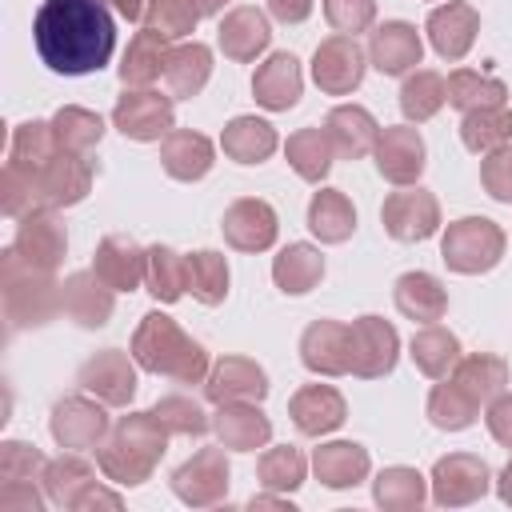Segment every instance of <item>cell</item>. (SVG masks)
Wrapping results in <instances>:
<instances>
[{"label":"cell","mask_w":512,"mask_h":512,"mask_svg":"<svg viewBox=\"0 0 512 512\" xmlns=\"http://www.w3.org/2000/svg\"><path fill=\"white\" fill-rule=\"evenodd\" d=\"M160 164L172 180H204L216 164V148L204 132H192V128H172L164 140H160Z\"/></svg>","instance_id":"cell-28"},{"label":"cell","mask_w":512,"mask_h":512,"mask_svg":"<svg viewBox=\"0 0 512 512\" xmlns=\"http://www.w3.org/2000/svg\"><path fill=\"white\" fill-rule=\"evenodd\" d=\"M44 456L36 444H24V440H4L0 444V484L8 480H40L44 476Z\"/></svg>","instance_id":"cell-53"},{"label":"cell","mask_w":512,"mask_h":512,"mask_svg":"<svg viewBox=\"0 0 512 512\" xmlns=\"http://www.w3.org/2000/svg\"><path fill=\"white\" fill-rule=\"evenodd\" d=\"M112 304H116V292L92 268L72 272L60 284V312L68 320H76L80 328H104L112 316Z\"/></svg>","instance_id":"cell-23"},{"label":"cell","mask_w":512,"mask_h":512,"mask_svg":"<svg viewBox=\"0 0 512 512\" xmlns=\"http://www.w3.org/2000/svg\"><path fill=\"white\" fill-rule=\"evenodd\" d=\"M276 144H280L276 128L260 116H232L220 132V148L236 164H264L276 152Z\"/></svg>","instance_id":"cell-32"},{"label":"cell","mask_w":512,"mask_h":512,"mask_svg":"<svg viewBox=\"0 0 512 512\" xmlns=\"http://www.w3.org/2000/svg\"><path fill=\"white\" fill-rule=\"evenodd\" d=\"M212 76V48L200 44V40H184V44H172L168 52V64H164V80H168V92L180 96V100H192L204 92Z\"/></svg>","instance_id":"cell-34"},{"label":"cell","mask_w":512,"mask_h":512,"mask_svg":"<svg viewBox=\"0 0 512 512\" xmlns=\"http://www.w3.org/2000/svg\"><path fill=\"white\" fill-rule=\"evenodd\" d=\"M136 368H140L136 356H128L120 348H104V352H96V356H88L80 364L76 384L84 392H92L96 400H104L108 408H128L132 396H136V388H140Z\"/></svg>","instance_id":"cell-11"},{"label":"cell","mask_w":512,"mask_h":512,"mask_svg":"<svg viewBox=\"0 0 512 512\" xmlns=\"http://www.w3.org/2000/svg\"><path fill=\"white\" fill-rule=\"evenodd\" d=\"M248 508H252V512H256V508H280V512H292V500H288L284 492H268V488H264V496H252V500H248Z\"/></svg>","instance_id":"cell-61"},{"label":"cell","mask_w":512,"mask_h":512,"mask_svg":"<svg viewBox=\"0 0 512 512\" xmlns=\"http://www.w3.org/2000/svg\"><path fill=\"white\" fill-rule=\"evenodd\" d=\"M452 380H456L476 404H488L492 396H500V392L508 388V360H504V356H492V352H468V356L456 360Z\"/></svg>","instance_id":"cell-39"},{"label":"cell","mask_w":512,"mask_h":512,"mask_svg":"<svg viewBox=\"0 0 512 512\" xmlns=\"http://www.w3.org/2000/svg\"><path fill=\"white\" fill-rule=\"evenodd\" d=\"M0 204H4V216L20 220L24 212L40 208L36 204V180L32 172L16 168V164H4V176H0Z\"/></svg>","instance_id":"cell-55"},{"label":"cell","mask_w":512,"mask_h":512,"mask_svg":"<svg viewBox=\"0 0 512 512\" xmlns=\"http://www.w3.org/2000/svg\"><path fill=\"white\" fill-rule=\"evenodd\" d=\"M484 424H488V432H492V440H496V444L512 448V392H508V388H504L500 396H492V400H488Z\"/></svg>","instance_id":"cell-58"},{"label":"cell","mask_w":512,"mask_h":512,"mask_svg":"<svg viewBox=\"0 0 512 512\" xmlns=\"http://www.w3.org/2000/svg\"><path fill=\"white\" fill-rule=\"evenodd\" d=\"M504 228L488 216H460L444 228L440 236V260L460 272V276H480V272H492L504 256Z\"/></svg>","instance_id":"cell-5"},{"label":"cell","mask_w":512,"mask_h":512,"mask_svg":"<svg viewBox=\"0 0 512 512\" xmlns=\"http://www.w3.org/2000/svg\"><path fill=\"white\" fill-rule=\"evenodd\" d=\"M476 416H480V404H476L452 376H444V380L428 392V420H432L440 432H464V428L476 424Z\"/></svg>","instance_id":"cell-47"},{"label":"cell","mask_w":512,"mask_h":512,"mask_svg":"<svg viewBox=\"0 0 512 512\" xmlns=\"http://www.w3.org/2000/svg\"><path fill=\"white\" fill-rule=\"evenodd\" d=\"M300 364L316 376L352 372V332L340 320H312L300 336Z\"/></svg>","instance_id":"cell-18"},{"label":"cell","mask_w":512,"mask_h":512,"mask_svg":"<svg viewBox=\"0 0 512 512\" xmlns=\"http://www.w3.org/2000/svg\"><path fill=\"white\" fill-rule=\"evenodd\" d=\"M216 44H220V52L232 64H252L272 44V24H268V16L260 8L240 4V8L224 12L220 32H216Z\"/></svg>","instance_id":"cell-24"},{"label":"cell","mask_w":512,"mask_h":512,"mask_svg":"<svg viewBox=\"0 0 512 512\" xmlns=\"http://www.w3.org/2000/svg\"><path fill=\"white\" fill-rule=\"evenodd\" d=\"M424 56V40L408 20H384L368 40V64L384 76H408Z\"/></svg>","instance_id":"cell-21"},{"label":"cell","mask_w":512,"mask_h":512,"mask_svg":"<svg viewBox=\"0 0 512 512\" xmlns=\"http://www.w3.org/2000/svg\"><path fill=\"white\" fill-rule=\"evenodd\" d=\"M228 484H232V468H228V456H224V444L220 448H200L192 452L176 472H172V492L180 504L188 508H212L228 496Z\"/></svg>","instance_id":"cell-7"},{"label":"cell","mask_w":512,"mask_h":512,"mask_svg":"<svg viewBox=\"0 0 512 512\" xmlns=\"http://www.w3.org/2000/svg\"><path fill=\"white\" fill-rule=\"evenodd\" d=\"M272 280L284 296H304L324 280V256L316 244H284L272 256Z\"/></svg>","instance_id":"cell-33"},{"label":"cell","mask_w":512,"mask_h":512,"mask_svg":"<svg viewBox=\"0 0 512 512\" xmlns=\"http://www.w3.org/2000/svg\"><path fill=\"white\" fill-rule=\"evenodd\" d=\"M364 72H368V52L360 48L356 36H340L336 32V36L320 40L316 52H312V80H316V88L324 96H348V92H356L360 80H364Z\"/></svg>","instance_id":"cell-10"},{"label":"cell","mask_w":512,"mask_h":512,"mask_svg":"<svg viewBox=\"0 0 512 512\" xmlns=\"http://www.w3.org/2000/svg\"><path fill=\"white\" fill-rule=\"evenodd\" d=\"M492 488V472L480 456L472 452H448L432 464V476H428V496L432 504L440 508H464V504H476L484 492Z\"/></svg>","instance_id":"cell-6"},{"label":"cell","mask_w":512,"mask_h":512,"mask_svg":"<svg viewBox=\"0 0 512 512\" xmlns=\"http://www.w3.org/2000/svg\"><path fill=\"white\" fill-rule=\"evenodd\" d=\"M444 88H448V104H452L456 112L508 104V88H504V80L484 76V72H476V68H456V72L444 80Z\"/></svg>","instance_id":"cell-48"},{"label":"cell","mask_w":512,"mask_h":512,"mask_svg":"<svg viewBox=\"0 0 512 512\" xmlns=\"http://www.w3.org/2000/svg\"><path fill=\"white\" fill-rule=\"evenodd\" d=\"M220 232L224 240L236 248V252H268L276 244V232H280V220H276V208L260 196H240L224 208V220H220Z\"/></svg>","instance_id":"cell-16"},{"label":"cell","mask_w":512,"mask_h":512,"mask_svg":"<svg viewBox=\"0 0 512 512\" xmlns=\"http://www.w3.org/2000/svg\"><path fill=\"white\" fill-rule=\"evenodd\" d=\"M392 300H396L400 316L420 320V324H436L448 312V292L432 272H404L392 288Z\"/></svg>","instance_id":"cell-35"},{"label":"cell","mask_w":512,"mask_h":512,"mask_svg":"<svg viewBox=\"0 0 512 512\" xmlns=\"http://www.w3.org/2000/svg\"><path fill=\"white\" fill-rule=\"evenodd\" d=\"M368 468H372L368 448L356 444V440H328V444H320V448L312 452V472H316V480H320L324 488H336V492L356 488L360 480H368Z\"/></svg>","instance_id":"cell-30"},{"label":"cell","mask_w":512,"mask_h":512,"mask_svg":"<svg viewBox=\"0 0 512 512\" xmlns=\"http://www.w3.org/2000/svg\"><path fill=\"white\" fill-rule=\"evenodd\" d=\"M0 288H4V316L12 332L44 328L60 312L56 276L44 268H32L12 244L0 252Z\"/></svg>","instance_id":"cell-4"},{"label":"cell","mask_w":512,"mask_h":512,"mask_svg":"<svg viewBox=\"0 0 512 512\" xmlns=\"http://www.w3.org/2000/svg\"><path fill=\"white\" fill-rule=\"evenodd\" d=\"M324 132H328V140H332V148H336L340 160H360L380 140L376 116L368 108H360V104H336L324 116Z\"/></svg>","instance_id":"cell-29"},{"label":"cell","mask_w":512,"mask_h":512,"mask_svg":"<svg viewBox=\"0 0 512 512\" xmlns=\"http://www.w3.org/2000/svg\"><path fill=\"white\" fill-rule=\"evenodd\" d=\"M380 224L392 240H404V244H416V240H428L436 236L440 228V200L428 192V188H400L384 200L380 208Z\"/></svg>","instance_id":"cell-12"},{"label":"cell","mask_w":512,"mask_h":512,"mask_svg":"<svg viewBox=\"0 0 512 512\" xmlns=\"http://www.w3.org/2000/svg\"><path fill=\"white\" fill-rule=\"evenodd\" d=\"M284 156L292 164V172L308 184H320L328 172H332V160H336V148L328 140L324 128H296L288 140H284Z\"/></svg>","instance_id":"cell-38"},{"label":"cell","mask_w":512,"mask_h":512,"mask_svg":"<svg viewBox=\"0 0 512 512\" xmlns=\"http://www.w3.org/2000/svg\"><path fill=\"white\" fill-rule=\"evenodd\" d=\"M268 12L280 24H304L312 16V0H268Z\"/></svg>","instance_id":"cell-60"},{"label":"cell","mask_w":512,"mask_h":512,"mask_svg":"<svg viewBox=\"0 0 512 512\" xmlns=\"http://www.w3.org/2000/svg\"><path fill=\"white\" fill-rule=\"evenodd\" d=\"M52 132H56V144L60 152H92L104 136V120L92 112V108H80V104H64L56 108L52 116Z\"/></svg>","instance_id":"cell-49"},{"label":"cell","mask_w":512,"mask_h":512,"mask_svg":"<svg viewBox=\"0 0 512 512\" xmlns=\"http://www.w3.org/2000/svg\"><path fill=\"white\" fill-rule=\"evenodd\" d=\"M320 4H324V20L340 36H360L376 24V0H320Z\"/></svg>","instance_id":"cell-54"},{"label":"cell","mask_w":512,"mask_h":512,"mask_svg":"<svg viewBox=\"0 0 512 512\" xmlns=\"http://www.w3.org/2000/svg\"><path fill=\"white\" fill-rule=\"evenodd\" d=\"M496 496L512 508V460H508V464L500 468V476H496Z\"/></svg>","instance_id":"cell-62"},{"label":"cell","mask_w":512,"mask_h":512,"mask_svg":"<svg viewBox=\"0 0 512 512\" xmlns=\"http://www.w3.org/2000/svg\"><path fill=\"white\" fill-rule=\"evenodd\" d=\"M228 280H232V272H228V260H224L220 252L200 248V252L188 256V292H192L204 308L224 304V296H228Z\"/></svg>","instance_id":"cell-50"},{"label":"cell","mask_w":512,"mask_h":512,"mask_svg":"<svg viewBox=\"0 0 512 512\" xmlns=\"http://www.w3.org/2000/svg\"><path fill=\"white\" fill-rule=\"evenodd\" d=\"M152 416L164 424L168 436H204L212 428L208 412L196 400H188V396H160L152 404Z\"/></svg>","instance_id":"cell-52"},{"label":"cell","mask_w":512,"mask_h":512,"mask_svg":"<svg viewBox=\"0 0 512 512\" xmlns=\"http://www.w3.org/2000/svg\"><path fill=\"white\" fill-rule=\"evenodd\" d=\"M204 396L212 404H236V400H264L268 396V372L248 356H220L208 368Z\"/></svg>","instance_id":"cell-20"},{"label":"cell","mask_w":512,"mask_h":512,"mask_svg":"<svg viewBox=\"0 0 512 512\" xmlns=\"http://www.w3.org/2000/svg\"><path fill=\"white\" fill-rule=\"evenodd\" d=\"M164 448H168V432L152 416V408L148 412H128L100 440L96 464H100L104 480H112L120 488H136V484H144L156 472Z\"/></svg>","instance_id":"cell-3"},{"label":"cell","mask_w":512,"mask_h":512,"mask_svg":"<svg viewBox=\"0 0 512 512\" xmlns=\"http://www.w3.org/2000/svg\"><path fill=\"white\" fill-rule=\"evenodd\" d=\"M92 272L112 292H136L148 272V248H140L132 236H104L92 252Z\"/></svg>","instance_id":"cell-22"},{"label":"cell","mask_w":512,"mask_h":512,"mask_svg":"<svg viewBox=\"0 0 512 512\" xmlns=\"http://www.w3.org/2000/svg\"><path fill=\"white\" fill-rule=\"evenodd\" d=\"M372 500L384 512H416L428 500V480L408 464H392L372 480Z\"/></svg>","instance_id":"cell-42"},{"label":"cell","mask_w":512,"mask_h":512,"mask_svg":"<svg viewBox=\"0 0 512 512\" xmlns=\"http://www.w3.org/2000/svg\"><path fill=\"white\" fill-rule=\"evenodd\" d=\"M108 404L104 400H88V396H64L52 404L48 416V432L60 448L68 452H96L100 440L108 436Z\"/></svg>","instance_id":"cell-9"},{"label":"cell","mask_w":512,"mask_h":512,"mask_svg":"<svg viewBox=\"0 0 512 512\" xmlns=\"http://www.w3.org/2000/svg\"><path fill=\"white\" fill-rule=\"evenodd\" d=\"M256 476H260V488H268V492H296L304 480H308V460H304V452L300 448H292V444H276V448H268L264 456H260V464H256Z\"/></svg>","instance_id":"cell-51"},{"label":"cell","mask_w":512,"mask_h":512,"mask_svg":"<svg viewBox=\"0 0 512 512\" xmlns=\"http://www.w3.org/2000/svg\"><path fill=\"white\" fill-rule=\"evenodd\" d=\"M460 140L476 156H488V152L504 148L512 140V108L508 104H492V108L464 112L460 116Z\"/></svg>","instance_id":"cell-41"},{"label":"cell","mask_w":512,"mask_h":512,"mask_svg":"<svg viewBox=\"0 0 512 512\" xmlns=\"http://www.w3.org/2000/svg\"><path fill=\"white\" fill-rule=\"evenodd\" d=\"M372 156H376V172L388 184L408 188V184L420 180L428 148H424V136L412 124H388V128H380V140H376Z\"/></svg>","instance_id":"cell-14"},{"label":"cell","mask_w":512,"mask_h":512,"mask_svg":"<svg viewBox=\"0 0 512 512\" xmlns=\"http://www.w3.org/2000/svg\"><path fill=\"white\" fill-rule=\"evenodd\" d=\"M448 104V88H444V76L432 72V68H412L400 84V112L408 124H424L432 120L440 108Z\"/></svg>","instance_id":"cell-43"},{"label":"cell","mask_w":512,"mask_h":512,"mask_svg":"<svg viewBox=\"0 0 512 512\" xmlns=\"http://www.w3.org/2000/svg\"><path fill=\"white\" fill-rule=\"evenodd\" d=\"M12 248L32 264V268H44V272H56L64 264V252H68V232L64 224L56 220L52 208H32L16 220V236H12Z\"/></svg>","instance_id":"cell-17"},{"label":"cell","mask_w":512,"mask_h":512,"mask_svg":"<svg viewBox=\"0 0 512 512\" xmlns=\"http://www.w3.org/2000/svg\"><path fill=\"white\" fill-rule=\"evenodd\" d=\"M56 152H60V144H56L52 120H24V124L12 128V140H8V164L24 168V172H40Z\"/></svg>","instance_id":"cell-46"},{"label":"cell","mask_w":512,"mask_h":512,"mask_svg":"<svg viewBox=\"0 0 512 512\" xmlns=\"http://www.w3.org/2000/svg\"><path fill=\"white\" fill-rule=\"evenodd\" d=\"M32 40L52 72L88 76L116 52V16L104 0H44L32 20Z\"/></svg>","instance_id":"cell-1"},{"label":"cell","mask_w":512,"mask_h":512,"mask_svg":"<svg viewBox=\"0 0 512 512\" xmlns=\"http://www.w3.org/2000/svg\"><path fill=\"white\" fill-rule=\"evenodd\" d=\"M288 416L304 436H328L348 420V404L332 384H304L288 400Z\"/></svg>","instance_id":"cell-25"},{"label":"cell","mask_w":512,"mask_h":512,"mask_svg":"<svg viewBox=\"0 0 512 512\" xmlns=\"http://www.w3.org/2000/svg\"><path fill=\"white\" fill-rule=\"evenodd\" d=\"M480 184H484V192H488L492 200L512 204V148H508V144L484 156V164H480Z\"/></svg>","instance_id":"cell-56"},{"label":"cell","mask_w":512,"mask_h":512,"mask_svg":"<svg viewBox=\"0 0 512 512\" xmlns=\"http://www.w3.org/2000/svg\"><path fill=\"white\" fill-rule=\"evenodd\" d=\"M132 356L144 372L152 376H168L176 384H204L208 380V352L200 340H192L172 316H164L160 308L144 312L136 332H132Z\"/></svg>","instance_id":"cell-2"},{"label":"cell","mask_w":512,"mask_h":512,"mask_svg":"<svg viewBox=\"0 0 512 512\" xmlns=\"http://www.w3.org/2000/svg\"><path fill=\"white\" fill-rule=\"evenodd\" d=\"M300 92H304V72H300V60L292 52H272L256 68V76H252V96L268 112L296 108L300 104Z\"/></svg>","instance_id":"cell-26"},{"label":"cell","mask_w":512,"mask_h":512,"mask_svg":"<svg viewBox=\"0 0 512 512\" xmlns=\"http://www.w3.org/2000/svg\"><path fill=\"white\" fill-rule=\"evenodd\" d=\"M144 288L160 300V304H176L188 292V256H180L168 244H152L148 248V272H144Z\"/></svg>","instance_id":"cell-44"},{"label":"cell","mask_w":512,"mask_h":512,"mask_svg":"<svg viewBox=\"0 0 512 512\" xmlns=\"http://www.w3.org/2000/svg\"><path fill=\"white\" fill-rule=\"evenodd\" d=\"M124 500H120V492H112V488H104V484H88L80 496H76V504H72V512H88V508H120Z\"/></svg>","instance_id":"cell-59"},{"label":"cell","mask_w":512,"mask_h":512,"mask_svg":"<svg viewBox=\"0 0 512 512\" xmlns=\"http://www.w3.org/2000/svg\"><path fill=\"white\" fill-rule=\"evenodd\" d=\"M32 180L40 208H72L92 192V164L80 152H56L40 172H32Z\"/></svg>","instance_id":"cell-15"},{"label":"cell","mask_w":512,"mask_h":512,"mask_svg":"<svg viewBox=\"0 0 512 512\" xmlns=\"http://www.w3.org/2000/svg\"><path fill=\"white\" fill-rule=\"evenodd\" d=\"M92 480H96L92 464H88V460H80L76 452H64V456L48 460V464H44V476H40L44 496H48V504H56V508H72V504H76V496H80Z\"/></svg>","instance_id":"cell-45"},{"label":"cell","mask_w":512,"mask_h":512,"mask_svg":"<svg viewBox=\"0 0 512 512\" xmlns=\"http://www.w3.org/2000/svg\"><path fill=\"white\" fill-rule=\"evenodd\" d=\"M112 128H120V136H128L136 144L164 140L176 128L172 96H160L152 88H124V96L112 108Z\"/></svg>","instance_id":"cell-8"},{"label":"cell","mask_w":512,"mask_h":512,"mask_svg":"<svg viewBox=\"0 0 512 512\" xmlns=\"http://www.w3.org/2000/svg\"><path fill=\"white\" fill-rule=\"evenodd\" d=\"M44 504H48V496L36 492L32 480H8V484H0V508L4 512H40Z\"/></svg>","instance_id":"cell-57"},{"label":"cell","mask_w":512,"mask_h":512,"mask_svg":"<svg viewBox=\"0 0 512 512\" xmlns=\"http://www.w3.org/2000/svg\"><path fill=\"white\" fill-rule=\"evenodd\" d=\"M352 332V376L380 380L400 360V336L384 316H360L348 324Z\"/></svg>","instance_id":"cell-13"},{"label":"cell","mask_w":512,"mask_h":512,"mask_svg":"<svg viewBox=\"0 0 512 512\" xmlns=\"http://www.w3.org/2000/svg\"><path fill=\"white\" fill-rule=\"evenodd\" d=\"M424 32H428V44L436 48V56L456 64V60H464V56L472 52V44H476L480 12H476L472 4H464V0H448V4H440V8L428 12Z\"/></svg>","instance_id":"cell-19"},{"label":"cell","mask_w":512,"mask_h":512,"mask_svg":"<svg viewBox=\"0 0 512 512\" xmlns=\"http://www.w3.org/2000/svg\"><path fill=\"white\" fill-rule=\"evenodd\" d=\"M168 52H172L168 36L156 32V28H148V24H140V32L128 40L124 60H120L124 88H148L152 80H160L164 76V64H168Z\"/></svg>","instance_id":"cell-31"},{"label":"cell","mask_w":512,"mask_h":512,"mask_svg":"<svg viewBox=\"0 0 512 512\" xmlns=\"http://www.w3.org/2000/svg\"><path fill=\"white\" fill-rule=\"evenodd\" d=\"M228 0H148L144 8V24L164 32L168 40H180V36H192V28L204 20V16H216L224 12Z\"/></svg>","instance_id":"cell-37"},{"label":"cell","mask_w":512,"mask_h":512,"mask_svg":"<svg viewBox=\"0 0 512 512\" xmlns=\"http://www.w3.org/2000/svg\"><path fill=\"white\" fill-rule=\"evenodd\" d=\"M308 228L320 244H344L356 232V208L340 188H320L308 200Z\"/></svg>","instance_id":"cell-36"},{"label":"cell","mask_w":512,"mask_h":512,"mask_svg":"<svg viewBox=\"0 0 512 512\" xmlns=\"http://www.w3.org/2000/svg\"><path fill=\"white\" fill-rule=\"evenodd\" d=\"M408 356H412V364H416L424 376L444 380V376H452V368H456V360H460L464 352H460L456 332H448V328H440V324H424V328L412 336Z\"/></svg>","instance_id":"cell-40"},{"label":"cell","mask_w":512,"mask_h":512,"mask_svg":"<svg viewBox=\"0 0 512 512\" xmlns=\"http://www.w3.org/2000/svg\"><path fill=\"white\" fill-rule=\"evenodd\" d=\"M212 432L232 452H256L272 440V420L260 412L256 400H236V404H216Z\"/></svg>","instance_id":"cell-27"}]
</instances>
